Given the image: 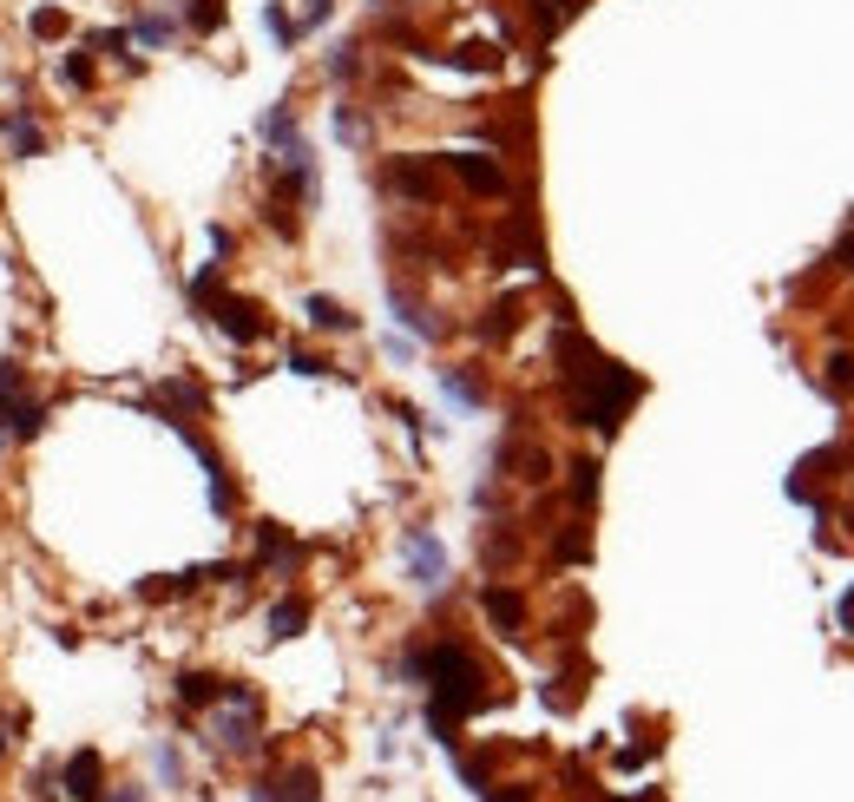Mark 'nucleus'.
<instances>
[{"label": "nucleus", "mask_w": 854, "mask_h": 802, "mask_svg": "<svg viewBox=\"0 0 854 802\" xmlns=\"http://www.w3.org/2000/svg\"><path fill=\"white\" fill-rule=\"evenodd\" d=\"M553 375L566 388V415L572 428H592L599 441H612L625 428V415L645 402V375L612 362L592 336H579L572 309H559V329H553Z\"/></svg>", "instance_id": "nucleus-1"}, {"label": "nucleus", "mask_w": 854, "mask_h": 802, "mask_svg": "<svg viewBox=\"0 0 854 802\" xmlns=\"http://www.w3.org/2000/svg\"><path fill=\"white\" fill-rule=\"evenodd\" d=\"M401 678L428 691V731H434V744H447V750H460V724H467V718H480L487 704H500L493 671H487L480 652L460 645V639L408 645V652H401Z\"/></svg>", "instance_id": "nucleus-2"}, {"label": "nucleus", "mask_w": 854, "mask_h": 802, "mask_svg": "<svg viewBox=\"0 0 854 802\" xmlns=\"http://www.w3.org/2000/svg\"><path fill=\"white\" fill-rule=\"evenodd\" d=\"M257 737H263V698H257V685H230V698L210 711V750L250 757Z\"/></svg>", "instance_id": "nucleus-3"}, {"label": "nucleus", "mask_w": 854, "mask_h": 802, "mask_svg": "<svg viewBox=\"0 0 854 802\" xmlns=\"http://www.w3.org/2000/svg\"><path fill=\"white\" fill-rule=\"evenodd\" d=\"M382 191L388 197H401V204H441V158H428V151H401V158H388L382 165Z\"/></svg>", "instance_id": "nucleus-4"}, {"label": "nucleus", "mask_w": 854, "mask_h": 802, "mask_svg": "<svg viewBox=\"0 0 854 802\" xmlns=\"http://www.w3.org/2000/svg\"><path fill=\"white\" fill-rule=\"evenodd\" d=\"M204 316H210L230 342H243V349H250V342H270V329H276V323H270V309H263L257 296H237V290H217Z\"/></svg>", "instance_id": "nucleus-5"}, {"label": "nucleus", "mask_w": 854, "mask_h": 802, "mask_svg": "<svg viewBox=\"0 0 854 802\" xmlns=\"http://www.w3.org/2000/svg\"><path fill=\"white\" fill-rule=\"evenodd\" d=\"M401 560H408V579H414L421 592H441V586H447V546H441L434 527H408V533H401Z\"/></svg>", "instance_id": "nucleus-6"}, {"label": "nucleus", "mask_w": 854, "mask_h": 802, "mask_svg": "<svg viewBox=\"0 0 854 802\" xmlns=\"http://www.w3.org/2000/svg\"><path fill=\"white\" fill-rule=\"evenodd\" d=\"M441 171H454L460 191H474V197H506V191H513V178H506V165H500L493 151H447Z\"/></svg>", "instance_id": "nucleus-7"}, {"label": "nucleus", "mask_w": 854, "mask_h": 802, "mask_svg": "<svg viewBox=\"0 0 854 802\" xmlns=\"http://www.w3.org/2000/svg\"><path fill=\"white\" fill-rule=\"evenodd\" d=\"M480 612H487V625H493L506 645H520V639H526V625H533L526 599H520L506 579H487V586H480Z\"/></svg>", "instance_id": "nucleus-8"}, {"label": "nucleus", "mask_w": 854, "mask_h": 802, "mask_svg": "<svg viewBox=\"0 0 854 802\" xmlns=\"http://www.w3.org/2000/svg\"><path fill=\"white\" fill-rule=\"evenodd\" d=\"M105 757L86 744V750H72L66 764H59V797H72V802H105Z\"/></svg>", "instance_id": "nucleus-9"}, {"label": "nucleus", "mask_w": 854, "mask_h": 802, "mask_svg": "<svg viewBox=\"0 0 854 802\" xmlns=\"http://www.w3.org/2000/svg\"><path fill=\"white\" fill-rule=\"evenodd\" d=\"M250 802H322V777L309 764H289L283 777H257Z\"/></svg>", "instance_id": "nucleus-10"}, {"label": "nucleus", "mask_w": 854, "mask_h": 802, "mask_svg": "<svg viewBox=\"0 0 854 802\" xmlns=\"http://www.w3.org/2000/svg\"><path fill=\"white\" fill-rule=\"evenodd\" d=\"M296 560H303V546L289 540V527L257 520V560H250V573H289Z\"/></svg>", "instance_id": "nucleus-11"}, {"label": "nucleus", "mask_w": 854, "mask_h": 802, "mask_svg": "<svg viewBox=\"0 0 854 802\" xmlns=\"http://www.w3.org/2000/svg\"><path fill=\"white\" fill-rule=\"evenodd\" d=\"M388 309H395V323L408 329V336H421V342H441V316L408 290V283H388Z\"/></svg>", "instance_id": "nucleus-12"}, {"label": "nucleus", "mask_w": 854, "mask_h": 802, "mask_svg": "<svg viewBox=\"0 0 854 802\" xmlns=\"http://www.w3.org/2000/svg\"><path fill=\"white\" fill-rule=\"evenodd\" d=\"M230 685H237V678H217V671H178V678H171V691H178L184 711H217V704L230 698Z\"/></svg>", "instance_id": "nucleus-13"}, {"label": "nucleus", "mask_w": 854, "mask_h": 802, "mask_svg": "<svg viewBox=\"0 0 854 802\" xmlns=\"http://www.w3.org/2000/svg\"><path fill=\"white\" fill-rule=\"evenodd\" d=\"M500 467H513L520 487H546V481H553V454H546L539 441H506V448H500Z\"/></svg>", "instance_id": "nucleus-14"}, {"label": "nucleus", "mask_w": 854, "mask_h": 802, "mask_svg": "<svg viewBox=\"0 0 854 802\" xmlns=\"http://www.w3.org/2000/svg\"><path fill=\"white\" fill-rule=\"evenodd\" d=\"M178 26H191L197 39H210V33H224V20H230V0H158Z\"/></svg>", "instance_id": "nucleus-15"}, {"label": "nucleus", "mask_w": 854, "mask_h": 802, "mask_svg": "<svg viewBox=\"0 0 854 802\" xmlns=\"http://www.w3.org/2000/svg\"><path fill=\"white\" fill-rule=\"evenodd\" d=\"M303 316H309V329H316V336H355V329H362V316H355L349 303L322 296V290H316V296H303Z\"/></svg>", "instance_id": "nucleus-16"}, {"label": "nucleus", "mask_w": 854, "mask_h": 802, "mask_svg": "<svg viewBox=\"0 0 854 802\" xmlns=\"http://www.w3.org/2000/svg\"><path fill=\"white\" fill-rule=\"evenodd\" d=\"M520 323H526V296H500V303H487V316L474 323V336L500 349V342H513V336H520Z\"/></svg>", "instance_id": "nucleus-17"}, {"label": "nucleus", "mask_w": 854, "mask_h": 802, "mask_svg": "<svg viewBox=\"0 0 854 802\" xmlns=\"http://www.w3.org/2000/svg\"><path fill=\"white\" fill-rule=\"evenodd\" d=\"M441 395H447L454 408H467V415H480V408H487V382H480V369H467V362L441 369Z\"/></svg>", "instance_id": "nucleus-18"}, {"label": "nucleus", "mask_w": 854, "mask_h": 802, "mask_svg": "<svg viewBox=\"0 0 854 802\" xmlns=\"http://www.w3.org/2000/svg\"><path fill=\"white\" fill-rule=\"evenodd\" d=\"M0 434L7 441H39L46 434V402H0Z\"/></svg>", "instance_id": "nucleus-19"}, {"label": "nucleus", "mask_w": 854, "mask_h": 802, "mask_svg": "<svg viewBox=\"0 0 854 802\" xmlns=\"http://www.w3.org/2000/svg\"><path fill=\"white\" fill-rule=\"evenodd\" d=\"M513 560H520V527H513V520H493V527L480 533V566H487V573H506Z\"/></svg>", "instance_id": "nucleus-20"}, {"label": "nucleus", "mask_w": 854, "mask_h": 802, "mask_svg": "<svg viewBox=\"0 0 854 802\" xmlns=\"http://www.w3.org/2000/svg\"><path fill=\"white\" fill-rule=\"evenodd\" d=\"M132 39H138L145 53H164V46L178 39V20H171L164 7H138V13H132Z\"/></svg>", "instance_id": "nucleus-21"}, {"label": "nucleus", "mask_w": 854, "mask_h": 802, "mask_svg": "<svg viewBox=\"0 0 854 802\" xmlns=\"http://www.w3.org/2000/svg\"><path fill=\"white\" fill-rule=\"evenodd\" d=\"M7 151H13V158H39V151H46V132H39V118H33V105H20V112H7Z\"/></svg>", "instance_id": "nucleus-22"}, {"label": "nucleus", "mask_w": 854, "mask_h": 802, "mask_svg": "<svg viewBox=\"0 0 854 802\" xmlns=\"http://www.w3.org/2000/svg\"><path fill=\"white\" fill-rule=\"evenodd\" d=\"M599 474H605V467H599V454H579V461L566 467V494H572V507H579V513H592V507H599Z\"/></svg>", "instance_id": "nucleus-23"}, {"label": "nucleus", "mask_w": 854, "mask_h": 802, "mask_svg": "<svg viewBox=\"0 0 854 802\" xmlns=\"http://www.w3.org/2000/svg\"><path fill=\"white\" fill-rule=\"evenodd\" d=\"M303 632H309V599H303V592L276 599V606H270V639L283 645V639H303Z\"/></svg>", "instance_id": "nucleus-24"}, {"label": "nucleus", "mask_w": 854, "mask_h": 802, "mask_svg": "<svg viewBox=\"0 0 854 802\" xmlns=\"http://www.w3.org/2000/svg\"><path fill=\"white\" fill-rule=\"evenodd\" d=\"M86 46H92V53H105V59H118L125 72H138V59H125V53H132V26H92V33H86Z\"/></svg>", "instance_id": "nucleus-25"}, {"label": "nucleus", "mask_w": 854, "mask_h": 802, "mask_svg": "<svg viewBox=\"0 0 854 802\" xmlns=\"http://www.w3.org/2000/svg\"><path fill=\"white\" fill-rule=\"evenodd\" d=\"M362 66H368V59H362V39H335V46H329V59H322V72H329L335 86L362 79Z\"/></svg>", "instance_id": "nucleus-26"}, {"label": "nucleus", "mask_w": 854, "mask_h": 802, "mask_svg": "<svg viewBox=\"0 0 854 802\" xmlns=\"http://www.w3.org/2000/svg\"><path fill=\"white\" fill-rule=\"evenodd\" d=\"M329 125H335V138H342L349 151H362V145H368V112H362L355 99H342V105L329 112Z\"/></svg>", "instance_id": "nucleus-27"}, {"label": "nucleus", "mask_w": 854, "mask_h": 802, "mask_svg": "<svg viewBox=\"0 0 854 802\" xmlns=\"http://www.w3.org/2000/svg\"><path fill=\"white\" fill-rule=\"evenodd\" d=\"M26 33L53 46V39H66V33H72V13H66V7H33V13H26Z\"/></svg>", "instance_id": "nucleus-28"}, {"label": "nucleus", "mask_w": 854, "mask_h": 802, "mask_svg": "<svg viewBox=\"0 0 854 802\" xmlns=\"http://www.w3.org/2000/svg\"><path fill=\"white\" fill-rule=\"evenodd\" d=\"M289 138H303V132H296V105H289V99H276V105L263 112V145H276V151H283Z\"/></svg>", "instance_id": "nucleus-29"}, {"label": "nucleus", "mask_w": 854, "mask_h": 802, "mask_svg": "<svg viewBox=\"0 0 854 802\" xmlns=\"http://www.w3.org/2000/svg\"><path fill=\"white\" fill-rule=\"evenodd\" d=\"M553 560H572V566H579V560H592V533H585V513H579L572 527H559V533H553Z\"/></svg>", "instance_id": "nucleus-30"}, {"label": "nucleus", "mask_w": 854, "mask_h": 802, "mask_svg": "<svg viewBox=\"0 0 854 802\" xmlns=\"http://www.w3.org/2000/svg\"><path fill=\"white\" fill-rule=\"evenodd\" d=\"M59 79H66L72 92H92V79H99V66H92V46L66 53V59H59Z\"/></svg>", "instance_id": "nucleus-31"}, {"label": "nucleus", "mask_w": 854, "mask_h": 802, "mask_svg": "<svg viewBox=\"0 0 854 802\" xmlns=\"http://www.w3.org/2000/svg\"><path fill=\"white\" fill-rule=\"evenodd\" d=\"M822 388H829V395H854V349H835V355L822 362Z\"/></svg>", "instance_id": "nucleus-32"}, {"label": "nucleus", "mask_w": 854, "mask_h": 802, "mask_svg": "<svg viewBox=\"0 0 854 802\" xmlns=\"http://www.w3.org/2000/svg\"><path fill=\"white\" fill-rule=\"evenodd\" d=\"M263 26H270V39H276V46H283V53H289V46H296V39H303V26H296V20H289V13H283V0H270V7H263Z\"/></svg>", "instance_id": "nucleus-33"}, {"label": "nucleus", "mask_w": 854, "mask_h": 802, "mask_svg": "<svg viewBox=\"0 0 854 802\" xmlns=\"http://www.w3.org/2000/svg\"><path fill=\"white\" fill-rule=\"evenodd\" d=\"M283 362H289L296 375H335V362H329V355H316V349H303V342H296V349H283Z\"/></svg>", "instance_id": "nucleus-34"}, {"label": "nucleus", "mask_w": 854, "mask_h": 802, "mask_svg": "<svg viewBox=\"0 0 854 802\" xmlns=\"http://www.w3.org/2000/svg\"><path fill=\"white\" fill-rule=\"evenodd\" d=\"M151 764H158V783H164V790H178V783H184V764H178V750H171V744H158V750H151Z\"/></svg>", "instance_id": "nucleus-35"}, {"label": "nucleus", "mask_w": 854, "mask_h": 802, "mask_svg": "<svg viewBox=\"0 0 854 802\" xmlns=\"http://www.w3.org/2000/svg\"><path fill=\"white\" fill-rule=\"evenodd\" d=\"M20 388H26V369H20L13 355H0V402H13Z\"/></svg>", "instance_id": "nucleus-36"}, {"label": "nucleus", "mask_w": 854, "mask_h": 802, "mask_svg": "<svg viewBox=\"0 0 854 802\" xmlns=\"http://www.w3.org/2000/svg\"><path fill=\"white\" fill-rule=\"evenodd\" d=\"M329 13H335V0H303V33H316V26H329Z\"/></svg>", "instance_id": "nucleus-37"}, {"label": "nucleus", "mask_w": 854, "mask_h": 802, "mask_svg": "<svg viewBox=\"0 0 854 802\" xmlns=\"http://www.w3.org/2000/svg\"><path fill=\"white\" fill-rule=\"evenodd\" d=\"M480 802H539V797H533V783H493Z\"/></svg>", "instance_id": "nucleus-38"}, {"label": "nucleus", "mask_w": 854, "mask_h": 802, "mask_svg": "<svg viewBox=\"0 0 854 802\" xmlns=\"http://www.w3.org/2000/svg\"><path fill=\"white\" fill-rule=\"evenodd\" d=\"M829 263H835L842 276H854V230H849V237H835V250H829Z\"/></svg>", "instance_id": "nucleus-39"}, {"label": "nucleus", "mask_w": 854, "mask_h": 802, "mask_svg": "<svg viewBox=\"0 0 854 802\" xmlns=\"http://www.w3.org/2000/svg\"><path fill=\"white\" fill-rule=\"evenodd\" d=\"M395 421H401L408 434H428V421H421V408H414V402H395Z\"/></svg>", "instance_id": "nucleus-40"}, {"label": "nucleus", "mask_w": 854, "mask_h": 802, "mask_svg": "<svg viewBox=\"0 0 854 802\" xmlns=\"http://www.w3.org/2000/svg\"><path fill=\"white\" fill-rule=\"evenodd\" d=\"M230 250H237V237H230V230H224V224H210V257H217V263H224V257H230Z\"/></svg>", "instance_id": "nucleus-41"}, {"label": "nucleus", "mask_w": 854, "mask_h": 802, "mask_svg": "<svg viewBox=\"0 0 854 802\" xmlns=\"http://www.w3.org/2000/svg\"><path fill=\"white\" fill-rule=\"evenodd\" d=\"M382 355H388V362H414V342H408V336H388Z\"/></svg>", "instance_id": "nucleus-42"}, {"label": "nucleus", "mask_w": 854, "mask_h": 802, "mask_svg": "<svg viewBox=\"0 0 854 802\" xmlns=\"http://www.w3.org/2000/svg\"><path fill=\"white\" fill-rule=\"evenodd\" d=\"M835 625H842V632L854 639V586L842 592V599H835Z\"/></svg>", "instance_id": "nucleus-43"}, {"label": "nucleus", "mask_w": 854, "mask_h": 802, "mask_svg": "<svg viewBox=\"0 0 854 802\" xmlns=\"http://www.w3.org/2000/svg\"><path fill=\"white\" fill-rule=\"evenodd\" d=\"M13 731H20V724H13V718H7V711H0V750H13V744H20V737H13Z\"/></svg>", "instance_id": "nucleus-44"}, {"label": "nucleus", "mask_w": 854, "mask_h": 802, "mask_svg": "<svg viewBox=\"0 0 854 802\" xmlns=\"http://www.w3.org/2000/svg\"><path fill=\"white\" fill-rule=\"evenodd\" d=\"M105 802H145V790H138V783H125V790H105Z\"/></svg>", "instance_id": "nucleus-45"}, {"label": "nucleus", "mask_w": 854, "mask_h": 802, "mask_svg": "<svg viewBox=\"0 0 854 802\" xmlns=\"http://www.w3.org/2000/svg\"><path fill=\"white\" fill-rule=\"evenodd\" d=\"M842 467L854 474V441H842Z\"/></svg>", "instance_id": "nucleus-46"}, {"label": "nucleus", "mask_w": 854, "mask_h": 802, "mask_svg": "<svg viewBox=\"0 0 854 802\" xmlns=\"http://www.w3.org/2000/svg\"><path fill=\"white\" fill-rule=\"evenodd\" d=\"M638 802H664V797H638Z\"/></svg>", "instance_id": "nucleus-47"}, {"label": "nucleus", "mask_w": 854, "mask_h": 802, "mask_svg": "<svg viewBox=\"0 0 854 802\" xmlns=\"http://www.w3.org/2000/svg\"><path fill=\"white\" fill-rule=\"evenodd\" d=\"M849 520H854V500H849Z\"/></svg>", "instance_id": "nucleus-48"}]
</instances>
